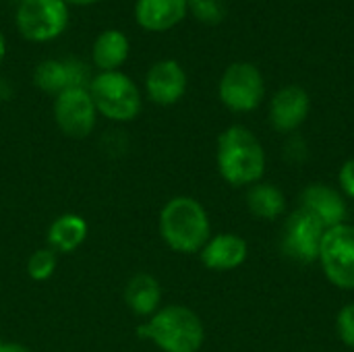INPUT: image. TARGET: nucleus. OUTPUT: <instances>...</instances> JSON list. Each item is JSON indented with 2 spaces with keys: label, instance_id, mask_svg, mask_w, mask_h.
Masks as SVG:
<instances>
[{
  "label": "nucleus",
  "instance_id": "f03ea898",
  "mask_svg": "<svg viewBox=\"0 0 354 352\" xmlns=\"http://www.w3.org/2000/svg\"><path fill=\"white\" fill-rule=\"evenodd\" d=\"M160 234L176 253H199L212 234L205 207L187 195L172 197L160 212Z\"/></svg>",
  "mask_w": 354,
  "mask_h": 352
},
{
  "label": "nucleus",
  "instance_id": "423d86ee",
  "mask_svg": "<svg viewBox=\"0 0 354 352\" xmlns=\"http://www.w3.org/2000/svg\"><path fill=\"white\" fill-rule=\"evenodd\" d=\"M68 25L64 0H21L17 8V27L29 41H50Z\"/></svg>",
  "mask_w": 354,
  "mask_h": 352
},
{
  "label": "nucleus",
  "instance_id": "412c9836",
  "mask_svg": "<svg viewBox=\"0 0 354 352\" xmlns=\"http://www.w3.org/2000/svg\"><path fill=\"white\" fill-rule=\"evenodd\" d=\"M56 270V251L52 249H37L29 259H27V274L29 278L44 282L48 280Z\"/></svg>",
  "mask_w": 354,
  "mask_h": 352
},
{
  "label": "nucleus",
  "instance_id": "dca6fc26",
  "mask_svg": "<svg viewBox=\"0 0 354 352\" xmlns=\"http://www.w3.org/2000/svg\"><path fill=\"white\" fill-rule=\"evenodd\" d=\"M124 301H127V307L141 315V317H147V315H153L160 301H162V288H160V282L149 276V274H137L129 280L127 284V290H124Z\"/></svg>",
  "mask_w": 354,
  "mask_h": 352
},
{
  "label": "nucleus",
  "instance_id": "9b49d317",
  "mask_svg": "<svg viewBox=\"0 0 354 352\" xmlns=\"http://www.w3.org/2000/svg\"><path fill=\"white\" fill-rule=\"evenodd\" d=\"M145 89L153 104L172 106L187 91V73L176 60H160L147 71Z\"/></svg>",
  "mask_w": 354,
  "mask_h": 352
},
{
  "label": "nucleus",
  "instance_id": "f8f14e48",
  "mask_svg": "<svg viewBox=\"0 0 354 352\" xmlns=\"http://www.w3.org/2000/svg\"><path fill=\"white\" fill-rule=\"evenodd\" d=\"M311 100L301 85L282 87L270 104V122L280 133L297 131L309 116Z\"/></svg>",
  "mask_w": 354,
  "mask_h": 352
},
{
  "label": "nucleus",
  "instance_id": "4be33fe9",
  "mask_svg": "<svg viewBox=\"0 0 354 352\" xmlns=\"http://www.w3.org/2000/svg\"><path fill=\"white\" fill-rule=\"evenodd\" d=\"M336 330H338L340 340L346 346L354 349V303L340 309L338 319H336Z\"/></svg>",
  "mask_w": 354,
  "mask_h": 352
},
{
  "label": "nucleus",
  "instance_id": "ddd939ff",
  "mask_svg": "<svg viewBox=\"0 0 354 352\" xmlns=\"http://www.w3.org/2000/svg\"><path fill=\"white\" fill-rule=\"evenodd\" d=\"M35 85L46 93H62L73 87H85L87 68L77 60H44L33 75Z\"/></svg>",
  "mask_w": 354,
  "mask_h": 352
},
{
  "label": "nucleus",
  "instance_id": "39448f33",
  "mask_svg": "<svg viewBox=\"0 0 354 352\" xmlns=\"http://www.w3.org/2000/svg\"><path fill=\"white\" fill-rule=\"evenodd\" d=\"M319 261L326 278L342 288L354 290V226L340 224L328 228L319 247Z\"/></svg>",
  "mask_w": 354,
  "mask_h": 352
},
{
  "label": "nucleus",
  "instance_id": "5701e85b",
  "mask_svg": "<svg viewBox=\"0 0 354 352\" xmlns=\"http://www.w3.org/2000/svg\"><path fill=\"white\" fill-rule=\"evenodd\" d=\"M338 180H340V189L344 191V195L354 199V160H348L342 164Z\"/></svg>",
  "mask_w": 354,
  "mask_h": 352
},
{
  "label": "nucleus",
  "instance_id": "f3484780",
  "mask_svg": "<svg viewBox=\"0 0 354 352\" xmlns=\"http://www.w3.org/2000/svg\"><path fill=\"white\" fill-rule=\"evenodd\" d=\"M129 50H131L129 39L122 31L106 29L93 41L91 56L95 66H100L102 73H108V71H118V66L124 64V60L129 58Z\"/></svg>",
  "mask_w": 354,
  "mask_h": 352
},
{
  "label": "nucleus",
  "instance_id": "b1692460",
  "mask_svg": "<svg viewBox=\"0 0 354 352\" xmlns=\"http://www.w3.org/2000/svg\"><path fill=\"white\" fill-rule=\"evenodd\" d=\"M0 352H31L27 346L17 342H0Z\"/></svg>",
  "mask_w": 354,
  "mask_h": 352
},
{
  "label": "nucleus",
  "instance_id": "a878e982",
  "mask_svg": "<svg viewBox=\"0 0 354 352\" xmlns=\"http://www.w3.org/2000/svg\"><path fill=\"white\" fill-rule=\"evenodd\" d=\"M66 4H93L97 0H64Z\"/></svg>",
  "mask_w": 354,
  "mask_h": 352
},
{
  "label": "nucleus",
  "instance_id": "7ed1b4c3",
  "mask_svg": "<svg viewBox=\"0 0 354 352\" xmlns=\"http://www.w3.org/2000/svg\"><path fill=\"white\" fill-rule=\"evenodd\" d=\"M139 338L151 340L164 352H199L205 330L195 311L183 305H168L137 328Z\"/></svg>",
  "mask_w": 354,
  "mask_h": 352
},
{
  "label": "nucleus",
  "instance_id": "1a4fd4ad",
  "mask_svg": "<svg viewBox=\"0 0 354 352\" xmlns=\"http://www.w3.org/2000/svg\"><path fill=\"white\" fill-rule=\"evenodd\" d=\"M326 228L305 210H297L284 224L282 251L299 263H313L319 259V247Z\"/></svg>",
  "mask_w": 354,
  "mask_h": 352
},
{
  "label": "nucleus",
  "instance_id": "a211bd4d",
  "mask_svg": "<svg viewBox=\"0 0 354 352\" xmlns=\"http://www.w3.org/2000/svg\"><path fill=\"white\" fill-rule=\"evenodd\" d=\"M87 237V222L77 214L58 216L48 228V243L52 251L73 253L83 245Z\"/></svg>",
  "mask_w": 354,
  "mask_h": 352
},
{
  "label": "nucleus",
  "instance_id": "f257e3e1",
  "mask_svg": "<svg viewBox=\"0 0 354 352\" xmlns=\"http://www.w3.org/2000/svg\"><path fill=\"white\" fill-rule=\"evenodd\" d=\"M216 162L222 178L232 187L255 185L266 172L261 141L245 127L234 124L218 137Z\"/></svg>",
  "mask_w": 354,
  "mask_h": 352
},
{
  "label": "nucleus",
  "instance_id": "0eeeda50",
  "mask_svg": "<svg viewBox=\"0 0 354 352\" xmlns=\"http://www.w3.org/2000/svg\"><path fill=\"white\" fill-rule=\"evenodd\" d=\"M218 91L222 104L232 112H251L263 100V75L251 62H234L224 71Z\"/></svg>",
  "mask_w": 354,
  "mask_h": 352
},
{
  "label": "nucleus",
  "instance_id": "4468645a",
  "mask_svg": "<svg viewBox=\"0 0 354 352\" xmlns=\"http://www.w3.org/2000/svg\"><path fill=\"white\" fill-rule=\"evenodd\" d=\"M199 253H201V261L205 268L214 272H230L245 263L249 247H247V241L241 239L239 234L222 232V234L209 237V241Z\"/></svg>",
  "mask_w": 354,
  "mask_h": 352
},
{
  "label": "nucleus",
  "instance_id": "6ab92c4d",
  "mask_svg": "<svg viewBox=\"0 0 354 352\" xmlns=\"http://www.w3.org/2000/svg\"><path fill=\"white\" fill-rule=\"evenodd\" d=\"M247 207L259 220H274L286 212V197L270 183H255L247 191Z\"/></svg>",
  "mask_w": 354,
  "mask_h": 352
},
{
  "label": "nucleus",
  "instance_id": "393cba45",
  "mask_svg": "<svg viewBox=\"0 0 354 352\" xmlns=\"http://www.w3.org/2000/svg\"><path fill=\"white\" fill-rule=\"evenodd\" d=\"M4 54H6V44H4V35H2V31H0V66H2Z\"/></svg>",
  "mask_w": 354,
  "mask_h": 352
},
{
  "label": "nucleus",
  "instance_id": "aec40b11",
  "mask_svg": "<svg viewBox=\"0 0 354 352\" xmlns=\"http://www.w3.org/2000/svg\"><path fill=\"white\" fill-rule=\"evenodd\" d=\"M189 10L201 23L218 25L226 17V2L224 0H189Z\"/></svg>",
  "mask_w": 354,
  "mask_h": 352
},
{
  "label": "nucleus",
  "instance_id": "6e6552de",
  "mask_svg": "<svg viewBox=\"0 0 354 352\" xmlns=\"http://www.w3.org/2000/svg\"><path fill=\"white\" fill-rule=\"evenodd\" d=\"M95 104L85 87H73L56 95L54 118L58 129L71 139H85L95 127Z\"/></svg>",
  "mask_w": 354,
  "mask_h": 352
},
{
  "label": "nucleus",
  "instance_id": "2eb2a0df",
  "mask_svg": "<svg viewBox=\"0 0 354 352\" xmlns=\"http://www.w3.org/2000/svg\"><path fill=\"white\" fill-rule=\"evenodd\" d=\"M189 12V0H137L135 19L147 31H168Z\"/></svg>",
  "mask_w": 354,
  "mask_h": 352
},
{
  "label": "nucleus",
  "instance_id": "9d476101",
  "mask_svg": "<svg viewBox=\"0 0 354 352\" xmlns=\"http://www.w3.org/2000/svg\"><path fill=\"white\" fill-rule=\"evenodd\" d=\"M301 210L309 212L326 230L346 224L348 216V205L340 191L322 183H313L301 193Z\"/></svg>",
  "mask_w": 354,
  "mask_h": 352
},
{
  "label": "nucleus",
  "instance_id": "20e7f679",
  "mask_svg": "<svg viewBox=\"0 0 354 352\" xmlns=\"http://www.w3.org/2000/svg\"><path fill=\"white\" fill-rule=\"evenodd\" d=\"M89 95L95 110L116 122H129L141 112V93L120 71H108L93 77L89 83Z\"/></svg>",
  "mask_w": 354,
  "mask_h": 352
}]
</instances>
